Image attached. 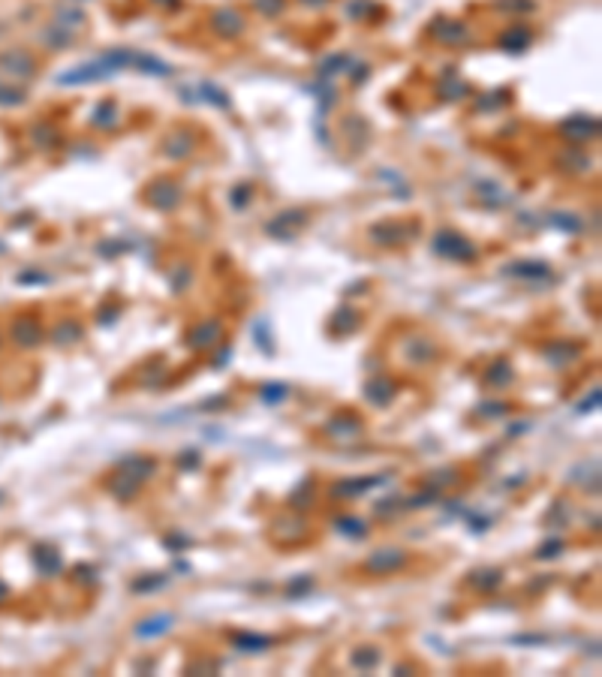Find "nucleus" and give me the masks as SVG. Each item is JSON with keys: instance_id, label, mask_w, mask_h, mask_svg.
Returning a JSON list of instances; mask_svg holds the SVG:
<instances>
[{"instance_id": "obj_4", "label": "nucleus", "mask_w": 602, "mask_h": 677, "mask_svg": "<svg viewBox=\"0 0 602 677\" xmlns=\"http://www.w3.org/2000/svg\"><path fill=\"white\" fill-rule=\"evenodd\" d=\"M232 641H235V647L244 650V653H259V650L271 647V639H268V635H235Z\"/></svg>"}, {"instance_id": "obj_11", "label": "nucleus", "mask_w": 602, "mask_h": 677, "mask_svg": "<svg viewBox=\"0 0 602 677\" xmlns=\"http://www.w3.org/2000/svg\"><path fill=\"white\" fill-rule=\"evenodd\" d=\"M512 379V371H509V364L506 361H500L497 364V371H491V383H500V386H506Z\"/></svg>"}, {"instance_id": "obj_3", "label": "nucleus", "mask_w": 602, "mask_h": 677, "mask_svg": "<svg viewBox=\"0 0 602 677\" xmlns=\"http://www.w3.org/2000/svg\"><path fill=\"white\" fill-rule=\"evenodd\" d=\"M169 626H172V614H157V617L142 620L139 626H136V635H139V639H154V635H163Z\"/></svg>"}, {"instance_id": "obj_2", "label": "nucleus", "mask_w": 602, "mask_h": 677, "mask_svg": "<svg viewBox=\"0 0 602 677\" xmlns=\"http://www.w3.org/2000/svg\"><path fill=\"white\" fill-rule=\"evenodd\" d=\"M404 563H407V554L398 551V548H389V551L374 554V557L367 560L364 566L371 569V572H394V569H401Z\"/></svg>"}, {"instance_id": "obj_14", "label": "nucleus", "mask_w": 602, "mask_h": 677, "mask_svg": "<svg viewBox=\"0 0 602 677\" xmlns=\"http://www.w3.org/2000/svg\"><path fill=\"white\" fill-rule=\"evenodd\" d=\"M596 403H599V388L593 391V398H587V400L578 406V410H581V413H587V410H591V406H596Z\"/></svg>"}, {"instance_id": "obj_1", "label": "nucleus", "mask_w": 602, "mask_h": 677, "mask_svg": "<svg viewBox=\"0 0 602 677\" xmlns=\"http://www.w3.org/2000/svg\"><path fill=\"white\" fill-rule=\"evenodd\" d=\"M437 253L440 256H449V259H473L476 250L470 247V241L467 238H461L455 232H440L437 235Z\"/></svg>"}, {"instance_id": "obj_7", "label": "nucleus", "mask_w": 602, "mask_h": 677, "mask_svg": "<svg viewBox=\"0 0 602 677\" xmlns=\"http://www.w3.org/2000/svg\"><path fill=\"white\" fill-rule=\"evenodd\" d=\"M214 21H217V31L220 33H238L241 31V19L235 16V12H220Z\"/></svg>"}, {"instance_id": "obj_12", "label": "nucleus", "mask_w": 602, "mask_h": 677, "mask_svg": "<svg viewBox=\"0 0 602 677\" xmlns=\"http://www.w3.org/2000/svg\"><path fill=\"white\" fill-rule=\"evenodd\" d=\"M283 395H286V388H283V386H277V388H275V386H271V388H262V398H265V400H280Z\"/></svg>"}, {"instance_id": "obj_6", "label": "nucleus", "mask_w": 602, "mask_h": 677, "mask_svg": "<svg viewBox=\"0 0 602 677\" xmlns=\"http://www.w3.org/2000/svg\"><path fill=\"white\" fill-rule=\"evenodd\" d=\"M377 485H379V479H355L352 485H337L335 494H350V497H355V494L367 491V487H377Z\"/></svg>"}, {"instance_id": "obj_5", "label": "nucleus", "mask_w": 602, "mask_h": 677, "mask_svg": "<svg viewBox=\"0 0 602 677\" xmlns=\"http://www.w3.org/2000/svg\"><path fill=\"white\" fill-rule=\"evenodd\" d=\"M379 662V650L377 647H362V650H355L352 653V666L355 668H374Z\"/></svg>"}, {"instance_id": "obj_9", "label": "nucleus", "mask_w": 602, "mask_h": 677, "mask_svg": "<svg viewBox=\"0 0 602 677\" xmlns=\"http://www.w3.org/2000/svg\"><path fill=\"white\" fill-rule=\"evenodd\" d=\"M337 527H340V533H352L355 539H362V536H364V524H362V521H355V518H340Z\"/></svg>"}, {"instance_id": "obj_10", "label": "nucleus", "mask_w": 602, "mask_h": 677, "mask_svg": "<svg viewBox=\"0 0 602 677\" xmlns=\"http://www.w3.org/2000/svg\"><path fill=\"white\" fill-rule=\"evenodd\" d=\"M382 386H386V388H379V383H377V386L371 383V388H367V395H371V400L377 398V403H386V400L394 395V388H392L389 383H382Z\"/></svg>"}, {"instance_id": "obj_13", "label": "nucleus", "mask_w": 602, "mask_h": 677, "mask_svg": "<svg viewBox=\"0 0 602 677\" xmlns=\"http://www.w3.org/2000/svg\"><path fill=\"white\" fill-rule=\"evenodd\" d=\"M554 551H560V542H551V545L539 548V557H554Z\"/></svg>"}, {"instance_id": "obj_8", "label": "nucleus", "mask_w": 602, "mask_h": 677, "mask_svg": "<svg viewBox=\"0 0 602 677\" xmlns=\"http://www.w3.org/2000/svg\"><path fill=\"white\" fill-rule=\"evenodd\" d=\"M169 190H175V187H172V184H160V187H154V196H150V199H154V205H160V208H172V205H175L178 196H166Z\"/></svg>"}]
</instances>
